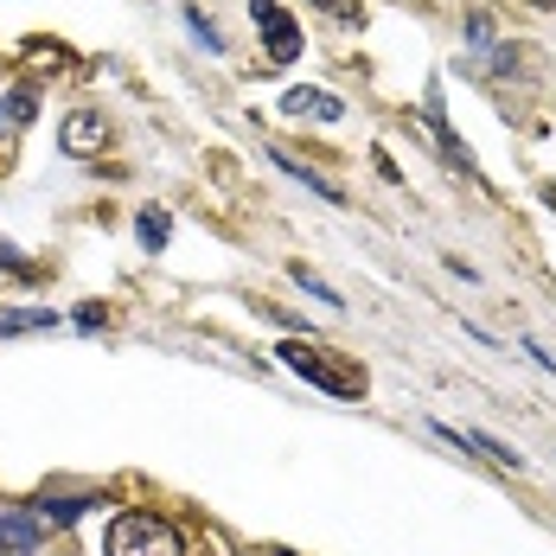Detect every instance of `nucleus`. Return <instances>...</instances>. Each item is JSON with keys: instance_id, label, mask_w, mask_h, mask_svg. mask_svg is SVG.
<instances>
[{"instance_id": "obj_5", "label": "nucleus", "mask_w": 556, "mask_h": 556, "mask_svg": "<svg viewBox=\"0 0 556 556\" xmlns=\"http://www.w3.org/2000/svg\"><path fill=\"white\" fill-rule=\"evenodd\" d=\"M58 141H64V154H77V161H90L103 141H110V122L103 115H90V110H77V115H64V128H58Z\"/></svg>"}, {"instance_id": "obj_9", "label": "nucleus", "mask_w": 556, "mask_h": 556, "mask_svg": "<svg viewBox=\"0 0 556 556\" xmlns=\"http://www.w3.org/2000/svg\"><path fill=\"white\" fill-rule=\"evenodd\" d=\"M135 230H141V243H148V250H167L173 218H167V212H141V224H135Z\"/></svg>"}, {"instance_id": "obj_12", "label": "nucleus", "mask_w": 556, "mask_h": 556, "mask_svg": "<svg viewBox=\"0 0 556 556\" xmlns=\"http://www.w3.org/2000/svg\"><path fill=\"white\" fill-rule=\"evenodd\" d=\"M186 26L199 33V46H205V52H224V46H218V26H212L205 13H186Z\"/></svg>"}, {"instance_id": "obj_1", "label": "nucleus", "mask_w": 556, "mask_h": 556, "mask_svg": "<svg viewBox=\"0 0 556 556\" xmlns=\"http://www.w3.org/2000/svg\"><path fill=\"white\" fill-rule=\"evenodd\" d=\"M276 352H281V365H288L294 378H307L314 390H327V396H365V371L345 365V358H333L320 339H281Z\"/></svg>"}, {"instance_id": "obj_16", "label": "nucleus", "mask_w": 556, "mask_h": 556, "mask_svg": "<svg viewBox=\"0 0 556 556\" xmlns=\"http://www.w3.org/2000/svg\"><path fill=\"white\" fill-rule=\"evenodd\" d=\"M263 556H276V551H263Z\"/></svg>"}, {"instance_id": "obj_8", "label": "nucleus", "mask_w": 556, "mask_h": 556, "mask_svg": "<svg viewBox=\"0 0 556 556\" xmlns=\"http://www.w3.org/2000/svg\"><path fill=\"white\" fill-rule=\"evenodd\" d=\"M33 110H39V97L20 84V90H7L0 97V128H20V122H33Z\"/></svg>"}, {"instance_id": "obj_13", "label": "nucleus", "mask_w": 556, "mask_h": 556, "mask_svg": "<svg viewBox=\"0 0 556 556\" xmlns=\"http://www.w3.org/2000/svg\"><path fill=\"white\" fill-rule=\"evenodd\" d=\"M320 13H333L339 26H358V0H314Z\"/></svg>"}, {"instance_id": "obj_6", "label": "nucleus", "mask_w": 556, "mask_h": 556, "mask_svg": "<svg viewBox=\"0 0 556 556\" xmlns=\"http://www.w3.org/2000/svg\"><path fill=\"white\" fill-rule=\"evenodd\" d=\"M281 115H320V122H339L345 103H339L333 90H314V84H294L288 97H281Z\"/></svg>"}, {"instance_id": "obj_2", "label": "nucleus", "mask_w": 556, "mask_h": 556, "mask_svg": "<svg viewBox=\"0 0 556 556\" xmlns=\"http://www.w3.org/2000/svg\"><path fill=\"white\" fill-rule=\"evenodd\" d=\"M103 556H186V544H179V531H173L167 518L122 511L110 525V538H103Z\"/></svg>"}, {"instance_id": "obj_14", "label": "nucleus", "mask_w": 556, "mask_h": 556, "mask_svg": "<svg viewBox=\"0 0 556 556\" xmlns=\"http://www.w3.org/2000/svg\"><path fill=\"white\" fill-rule=\"evenodd\" d=\"M531 7H556V0H531Z\"/></svg>"}, {"instance_id": "obj_4", "label": "nucleus", "mask_w": 556, "mask_h": 556, "mask_svg": "<svg viewBox=\"0 0 556 556\" xmlns=\"http://www.w3.org/2000/svg\"><path fill=\"white\" fill-rule=\"evenodd\" d=\"M39 544H46V518L0 505V556H33Z\"/></svg>"}, {"instance_id": "obj_11", "label": "nucleus", "mask_w": 556, "mask_h": 556, "mask_svg": "<svg viewBox=\"0 0 556 556\" xmlns=\"http://www.w3.org/2000/svg\"><path fill=\"white\" fill-rule=\"evenodd\" d=\"M294 281H301V288H307L314 301H333V307H339V294H333V288H327L320 276H307V263H294Z\"/></svg>"}, {"instance_id": "obj_3", "label": "nucleus", "mask_w": 556, "mask_h": 556, "mask_svg": "<svg viewBox=\"0 0 556 556\" xmlns=\"http://www.w3.org/2000/svg\"><path fill=\"white\" fill-rule=\"evenodd\" d=\"M250 20L263 26L269 64H288V58L301 52V33H294V20H288V7H281V0H250Z\"/></svg>"}, {"instance_id": "obj_7", "label": "nucleus", "mask_w": 556, "mask_h": 556, "mask_svg": "<svg viewBox=\"0 0 556 556\" xmlns=\"http://www.w3.org/2000/svg\"><path fill=\"white\" fill-rule=\"evenodd\" d=\"M276 167H281V173H294V179H301V186H314V192H320V199H327V205H345V192H339L333 179H320V173H314V167H301V161H288V154H281V148H276Z\"/></svg>"}, {"instance_id": "obj_10", "label": "nucleus", "mask_w": 556, "mask_h": 556, "mask_svg": "<svg viewBox=\"0 0 556 556\" xmlns=\"http://www.w3.org/2000/svg\"><path fill=\"white\" fill-rule=\"evenodd\" d=\"M58 314L52 307H39V314H0V333H39V327H52Z\"/></svg>"}, {"instance_id": "obj_15", "label": "nucleus", "mask_w": 556, "mask_h": 556, "mask_svg": "<svg viewBox=\"0 0 556 556\" xmlns=\"http://www.w3.org/2000/svg\"><path fill=\"white\" fill-rule=\"evenodd\" d=\"M551 205H556V186H551Z\"/></svg>"}]
</instances>
